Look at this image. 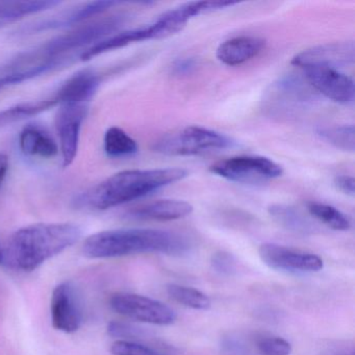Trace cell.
Returning a JSON list of instances; mask_svg holds the SVG:
<instances>
[{
    "instance_id": "2",
    "label": "cell",
    "mask_w": 355,
    "mask_h": 355,
    "mask_svg": "<svg viewBox=\"0 0 355 355\" xmlns=\"http://www.w3.org/2000/svg\"><path fill=\"white\" fill-rule=\"evenodd\" d=\"M82 228L73 223H38L16 230L3 248V265L32 272L78 242Z\"/></svg>"
},
{
    "instance_id": "29",
    "label": "cell",
    "mask_w": 355,
    "mask_h": 355,
    "mask_svg": "<svg viewBox=\"0 0 355 355\" xmlns=\"http://www.w3.org/2000/svg\"><path fill=\"white\" fill-rule=\"evenodd\" d=\"M107 332L114 338H134L140 334V328L121 322H112L107 326Z\"/></svg>"
},
{
    "instance_id": "6",
    "label": "cell",
    "mask_w": 355,
    "mask_h": 355,
    "mask_svg": "<svg viewBox=\"0 0 355 355\" xmlns=\"http://www.w3.org/2000/svg\"><path fill=\"white\" fill-rule=\"evenodd\" d=\"M209 171L230 182L245 184H263L284 173L282 166L259 155H241L213 164Z\"/></svg>"
},
{
    "instance_id": "28",
    "label": "cell",
    "mask_w": 355,
    "mask_h": 355,
    "mask_svg": "<svg viewBox=\"0 0 355 355\" xmlns=\"http://www.w3.org/2000/svg\"><path fill=\"white\" fill-rule=\"evenodd\" d=\"M211 267L217 273L232 275L236 270V259L227 252H217L211 257Z\"/></svg>"
},
{
    "instance_id": "15",
    "label": "cell",
    "mask_w": 355,
    "mask_h": 355,
    "mask_svg": "<svg viewBox=\"0 0 355 355\" xmlns=\"http://www.w3.org/2000/svg\"><path fill=\"white\" fill-rule=\"evenodd\" d=\"M101 86V78L93 70L78 72L69 78L55 95L58 103H78L89 105Z\"/></svg>"
},
{
    "instance_id": "21",
    "label": "cell",
    "mask_w": 355,
    "mask_h": 355,
    "mask_svg": "<svg viewBox=\"0 0 355 355\" xmlns=\"http://www.w3.org/2000/svg\"><path fill=\"white\" fill-rule=\"evenodd\" d=\"M268 211L276 223L290 232L307 234L313 230V226L305 219L304 216L290 205H272Z\"/></svg>"
},
{
    "instance_id": "24",
    "label": "cell",
    "mask_w": 355,
    "mask_h": 355,
    "mask_svg": "<svg viewBox=\"0 0 355 355\" xmlns=\"http://www.w3.org/2000/svg\"><path fill=\"white\" fill-rule=\"evenodd\" d=\"M318 136L322 140L331 144L343 151L354 153L355 149V132L354 125H336L323 126L317 128Z\"/></svg>"
},
{
    "instance_id": "17",
    "label": "cell",
    "mask_w": 355,
    "mask_h": 355,
    "mask_svg": "<svg viewBox=\"0 0 355 355\" xmlns=\"http://www.w3.org/2000/svg\"><path fill=\"white\" fill-rule=\"evenodd\" d=\"M19 147L28 157L53 159L59 153V145L40 126L28 125L19 135Z\"/></svg>"
},
{
    "instance_id": "33",
    "label": "cell",
    "mask_w": 355,
    "mask_h": 355,
    "mask_svg": "<svg viewBox=\"0 0 355 355\" xmlns=\"http://www.w3.org/2000/svg\"><path fill=\"white\" fill-rule=\"evenodd\" d=\"M3 247H1V245H0V265H3Z\"/></svg>"
},
{
    "instance_id": "18",
    "label": "cell",
    "mask_w": 355,
    "mask_h": 355,
    "mask_svg": "<svg viewBox=\"0 0 355 355\" xmlns=\"http://www.w3.org/2000/svg\"><path fill=\"white\" fill-rule=\"evenodd\" d=\"M61 5L55 0H30V1H0V28L15 24L34 14L53 9Z\"/></svg>"
},
{
    "instance_id": "25",
    "label": "cell",
    "mask_w": 355,
    "mask_h": 355,
    "mask_svg": "<svg viewBox=\"0 0 355 355\" xmlns=\"http://www.w3.org/2000/svg\"><path fill=\"white\" fill-rule=\"evenodd\" d=\"M253 342L259 355H290L292 353V345L279 336H257Z\"/></svg>"
},
{
    "instance_id": "11",
    "label": "cell",
    "mask_w": 355,
    "mask_h": 355,
    "mask_svg": "<svg viewBox=\"0 0 355 355\" xmlns=\"http://www.w3.org/2000/svg\"><path fill=\"white\" fill-rule=\"evenodd\" d=\"M51 323L58 331L74 334L83 324V311L76 288L70 282L55 286L51 301Z\"/></svg>"
},
{
    "instance_id": "13",
    "label": "cell",
    "mask_w": 355,
    "mask_h": 355,
    "mask_svg": "<svg viewBox=\"0 0 355 355\" xmlns=\"http://www.w3.org/2000/svg\"><path fill=\"white\" fill-rule=\"evenodd\" d=\"M194 207L191 203L176 199H162L134 207L125 214L126 218L143 221H173L191 215Z\"/></svg>"
},
{
    "instance_id": "16",
    "label": "cell",
    "mask_w": 355,
    "mask_h": 355,
    "mask_svg": "<svg viewBox=\"0 0 355 355\" xmlns=\"http://www.w3.org/2000/svg\"><path fill=\"white\" fill-rule=\"evenodd\" d=\"M266 41L257 37H236L220 44L217 59L224 65L238 66L250 61L265 49Z\"/></svg>"
},
{
    "instance_id": "23",
    "label": "cell",
    "mask_w": 355,
    "mask_h": 355,
    "mask_svg": "<svg viewBox=\"0 0 355 355\" xmlns=\"http://www.w3.org/2000/svg\"><path fill=\"white\" fill-rule=\"evenodd\" d=\"M167 293L174 301L189 309L196 311H207L211 309V299L197 288L182 284H170L167 286Z\"/></svg>"
},
{
    "instance_id": "19",
    "label": "cell",
    "mask_w": 355,
    "mask_h": 355,
    "mask_svg": "<svg viewBox=\"0 0 355 355\" xmlns=\"http://www.w3.org/2000/svg\"><path fill=\"white\" fill-rule=\"evenodd\" d=\"M58 105L59 103L55 96L49 99L18 103L3 111H0V128L40 115Z\"/></svg>"
},
{
    "instance_id": "30",
    "label": "cell",
    "mask_w": 355,
    "mask_h": 355,
    "mask_svg": "<svg viewBox=\"0 0 355 355\" xmlns=\"http://www.w3.org/2000/svg\"><path fill=\"white\" fill-rule=\"evenodd\" d=\"M334 186L338 191L348 195V196H354L355 194V180L353 176L338 175L334 178Z\"/></svg>"
},
{
    "instance_id": "27",
    "label": "cell",
    "mask_w": 355,
    "mask_h": 355,
    "mask_svg": "<svg viewBox=\"0 0 355 355\" xmlns=\"http://www.w3.org/2000/svg\"><path fill=\"white\" fill-rule=\"evenodd\" d=\"M222 350L225 355H254L248 340L240 336H230L224 338Z\"/></svg>"
},
{
    "instance_id": "32",
    "label": "cell",
    "mask_w": 355,
    "mask_h": 355,
    "mask_svg": "<svg viewBox=\"0 0 355 355\" xmlns=\"http://www.w3.org/2000/svg\"><path fill=\"white\" fill-rule=\"evenodd\" d=\"M194 67L195 64L192 59L180 60V61L176 62L175 66H174L178 73H187V72H190Z\"/></svg>"
},
{
    "instance_id": "26",
    "label": "cell",
    "mask_w": 355,
    "mask_h": 355,
    "mask_svg": "<svg viewBox=\"0 0 355 355\" xmlns=\"http://www.w3.org/2000/svg\"><path fill=\"white\" fill-rule=\"evenodd\" d=\"M112 355H164L163 353L132 340H119L111 346Z\"/></svg>"
},
{
    "instance_id": "9",
    "label": "cell",
    "mask_w": 355,
    "mask_h": 355,
    "mask_svg": "<svg viewBox=\"0 0 355 355\" xmlns=\"http://www.w3.org/2000/svg\"><path fill=\"white\" fill-rule=\"evenodd\" d=\"M301 70L309 84L326 98L344 105L354 101V80L338 68L317 65Z\"/></svg>"
},
{
    "instance_id": "14",
    "label": "cell",
    "mask_w": 355,
    "mask_h": 355,
    "mask_svg": "<svg viewBox=\"0 0 355 355\" xmlns=\"http://www.w3.org/2000/svg\"><path fill=\"white\" fill-rule=\"evenodd\" d=\"M120 5L118 1H93V3H83L76 6L74 9L64 12L57 17L44 20L41 24H36L31 28V32H41V31L55 30V28H67V26H78L82 22H87L99 14H103L107 10L115 6Z\"/></svg>"
},
{
    "instance_id": "8",
    "label": "cell",
    "mask_w": 355,
    "mask_h": 355,
    "mask_svg": "<svg viewBox=\"0 0 355 355\" xmlns=\"http://www.w3.org/2000/svg\"><path fill=\"white\" fill-rule=\"evenodd\" d=\"M59 105L55 118V130L59 136L63 167L68 168L73 164L78 155L80 132L88 113L89 105L63 103Z\"/></svg>"
},
{
    "instance_id": "4",
    "label": "cell",
    "mask_w": 355,
    "mask_h": 355,
    "mask_svg": "<svg viewBox=\"0 0 355 355\" xmlns=\"http://www.w3.org/2000/svg\"><path fill=\"white\" fill-rule=\"evenodd\" d=\"M191 249L186 236L167 230L123 228L103 230L85 240L83 253L90 259H113L141 253L184 255Z\"/></svg>"
},
{
    "instance_id": "31",
    "label": "cell",
    "mask_w": 355,
    "mask_h": 355,
    "mask_svg": "<svg viewBox=\"0 0 355 355\" xmlns=\"http://www.w3.org/2000/svg\"><path fill=\"white\" fill-rule=\"evenodd\" d=\"M10 162L9 157L5 153H0V188L3 186L8 172H9Z\"/></svg>"
},
{
    "instance_id": "3",
    "label": "cell",
    "mask_w": 355,
    "mask_h": 355,
    "mask_svg": "<svg viewBox=\"0 0 355 355\" xmlns=\"http://www.w3.org/2000/svg\"><path fill=\"white\" fill-rule=\"evenodd\" d=\"M187 176L188 171L180 168L124 170L82 193L76 200V205L105 211L143 198Z\"/></svg>"
},
{
    "instance_id": "1",
    "label": "cell",
    "mask_w": 355,
    "mask_h": 355,
    "mask_svg": "<svg viewBox=\"0 0 355 355\" xmlns=\"http://www.w3.org/2000/svg\"><path fill=\"white\" fill-rule=\"evenodd\" d=\"M119 26V20L115 16L101 18L78 26L17 55L0 70V91L67 65L76 57L80 58L89 47L115 34Z\"/></svg>"
},
{
    "instance_id": "10",
    "label": "cell",
    "mask_w": 355,
    "mask_h": 355,
    "mask_svg": "<svg viewBox=\"0 0 355 355\" xmlns=\"http://www.w3.org/2000/svg\"><path fill=\"white\" fill-rule=\"evenodd\" d=\"M261 261L274 270L288 272H319L323 269V259L319 255L274 243H265L259 248Z\"/></svg>"
},
{
    "instance_id": "7",
    "label": "cell",
    "mask_w": 355,
    "mask_h": 355,
    "mask_svg": "<svg viewBox=\"0 0 355 355\" xmlns=\"http://www.w3.org/2000/svg\"><path fill=\"white\" fill-rule=\"evenodd\" d=\"M110 305L119 315L153 325H171L178 318L175 311L162 301L132 293L113 295Z\"/></svg>"
},
{
    "instance_id": "22",
    "label": "cell",
    "mask_w": 355,
    "mask_h": 355,
    "mask_svg": "<svg viewBox=\"0 0 355 355\" xmlns=\"http://www.w3.org/2000/svg\"><path fill=\"white\" fill-rule=\"evenodd\" d=\"M306 209L313 217L332 230L346 232L351 228L350 218L331 205L309 201L306 202Z\"/></svg>"
},
{
    "instance_id": "5",
    "label": "cell",
    "mask_w": 355,
    "mask_h": 355,
    "mask_svg": "<svg viewBox=\"0 0 355 355\" xmlns=\"http://www.w3.org/2000/svg\"><path fill=\"white\" fill-rule=\"evenodd\" d=\"M236 141L216 130L186 126L162 136L153 145L155 153L168 157H192L232 148Z\"/></svg>"
},
{
    "instance_id": "12",
    "label": "cell",
    "mask_w": 355,
    "mask_h": 355,
    "mask_svg": "<svg viewBox=\"0 0 355 355\" xmlns=\"http://www.w3.org/2000/svg\"><path fill=\"white\" fill-rule=\"evenodd\" d=\"M354 43L336 42L320 45L302 51L293 58L291 64L295 67L302 68L309 66H329L338 68L354 63Z\"/></svg>"
},
{
    "instance_id": "20",
    "label": "cell",
    "mask_w": 355,
    "mask_h": 355,
    "mask_svg": "<svg viewBox=\"0 0 355 355\" xmlns=\"http://www.w3.org/2000/svg\"><path fill=\"white\" fill-rule=\"evenodd\" d=\"M103 150L111 159L132 157L138 153L136 140L118 126H112L105 132Z\"/></svg>"
}]
</instances>
